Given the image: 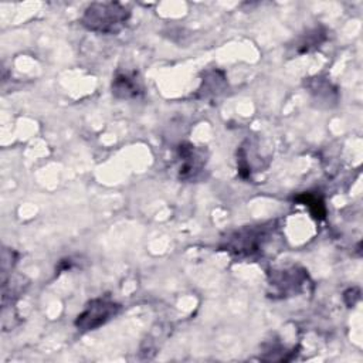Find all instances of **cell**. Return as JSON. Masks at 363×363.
Masks as SVG:
<instances>
[{"mask_svg": "<svg viewBox=\"0 0 363 363\" xmlns=\"http://www.w3.org/2000/svg\"><path fill=\"white\" fill-rule=\"evenodd\" d=\"M268 157L259 146V139H245L237 150V169L242 179H250L252 173L261 172L268 166Z\"/></svg>", "mask_w": 363, "mask_h": 363, "instance_id": "5b68a950", "label": "cell"}, {"mask_svg": "<svg viewBox=\"0 0 363 363\" xmlns=\"http://www.w3.org/2000/svg\"><path fill=\"white\" fill-rule=\"evenodd\" d=\"M271 296L286 298L298 295L308 285V274L303 268L291 267L278 271H271L268 278Z\"/></svg>", "mask_w": 363, "mask_h": 363, "instance_id": "277c9868", "label": "cell"}, {"mask_svg": "<svg viewBox=\"0 0 363 363\" xmlns=\"http://www.w3.org/2000/svg\"><path fill=\"white\" fill-rule=\"evenodd\" d=\"M323 40H325V37L319 33V30H313V31L308 33V34H306V37H305V38H302V40H301V43H299V47H303V48L301 50V52L309 51L312 47L319 45Z\"/></svg>", "mask_w": 363, "mask_h": 363, "instance_id": "ba28073f", "label": "cell"}, {"mask_svg": "<svg viewBox=\"0 0 363 363\" xmlns=\"http://www.w3.org/2000/svg\"><path fill=\"white\" fill-rule=\"evenodd\" d=\"M177 173L180 180H194L204 169L207 156L204 149L191 143H182L177 147Z\"/></svg>", "mask_w": 363, "mask_h": 363, "instance_id": "8992f818", "label": "cell"}, {"mask_svg": "<svg viewBox=\"0 0 363 363\" xmlns=\"http://www.w3.org/2000/svg\"><path fill=\"white\" fill-rule=\"evenodd\" d=\"M275 231L277 225L274 221L240 227L223 238L221 248L234 258H255L264 252Z\"/></svg>", "mask_w": 363, "mask_h": 363, "instance_id": "6da1fadb", "label": "cell"}, {"mask_svg": "<svg viewBox=\"0 0 363 363\" xmlns=\"http://www.w3.org/2000/svg\"><path fill=\"white\" fill-rule=\"evenodd\" d=\"M112 94L119 99H135L143 94V84L135 71L116 72L112 79Z\"/></svg>", "mask_w": 363, "mask_h": 363, "instance_id": "52a82bcc", "label": "cell"}, {"mask_svg": "<svg viewBox=\"0 0 363 363\" xmlns=\"http://www.w3.org/2000/svg\"><path fill=\"white\" fill-rule=\"evenodd\" d=\"M121 311V305L108 296L91 299L82 312L75 319V326L81 332H88L101 328Z\"/></svg>", "mask_w": 363, "mask_h": 363, "instance_id": "3957f363", "label": "cell"}, {"mask_svg": "<svg viewBox=\"0 0 363 363\" xmlns=\"http://www.w3.org/2000/svg\"><path fill=\"white\" fill-rule=\"evenodd\" d=\"M130 17L126 6L118 1L91 3L81 16V24L98 34H116L121 31Z\"/></svg>", "mask_w": 363, "mask_h": 363, "instance_id": "7a4b0ae2", "label": "cell"}]
</instances>
